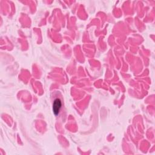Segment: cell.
I'll list each match as a JSON object with an SVG mask.
<instances>
[{"label": "cell", "mask_w": 155, "mask_h": 155, "mask_svg": "<svg viewBox=\"0 0 155 155\" xmlns=\"http://www.w3.org/2000/svg\"><path fill=\"white\" fill-rule=\"evenodd\" d=\"M61 105L62 103L60 99H56L54 100L53 103V111L55 115H58L59 114Z\"/></svg>", "instance_id": "6da1fadb"}]
</instances>
